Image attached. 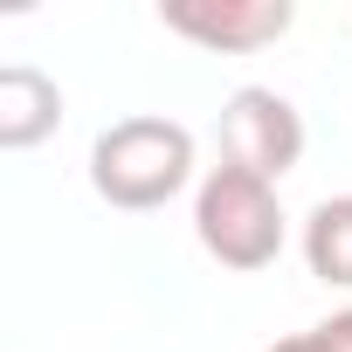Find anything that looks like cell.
<instances>
[{
    "instance_id": "1",
    "label": "cell",
    "mask_w": 352,
    "mask_h": 352,
    "mask_svg": "<svg viewBox=\"0 0 352 352\" xmlns=\"http://www.w3.org/2000/svg\"><path fill=\"white\" fill-rule=\"evenodd\" d=\"M187 180H194V131L180 118L138 111V118L104 124L90 145V187L118 214H152L173 194H187Z\"/></svg>"
},
{
    "instance_id": "3",
    "label": "cell",
    "mask_w": 352,
    "mask_h": 352,
    "mask_svg": "<svg viewBox=\"0 0 352 352\" xmlns=\"http://www.w3.org/2000/svg\"><path fill=\"white\" fill-rule=\"evenodd\" d=\"M221 159L276 187L283 173L304 159V118H297V104L283 90H270V83L228 90V104H221Z\"/></svg>"
},
{
    "instance_id": "6",
    "label": "cell",
    "mask_w": 352,
    "mask_h": 352,
    "mask_svg": "<svg viewBox=\"0 0 352 352\" xmlns=\"http://www.w3.org/2000/svg\"><path fill=\"white\" fill-rule=\"evenodd\" d=\"M304 270L331 290H352V194H331L304 214Z\"/></svg>"
},
{
    "instance_id": "7",
    "label": "cell",
    "mask_w": 352,
    "mask_h": 352,
    "mask_svg": "<svg viewBox=\"0 0 352 352\" xmlns=\"http://www.w3.org/2000/svg\"><path fill=\"white\" fill-rule=\"evenodd\" d=\"M318 338H324V352H352V304H345V311H331V318L318 324Z\"/></svg>"
},
{
    "instance_id": "5",
    "label": "cell",
    "mask_w": 352,
    "mask_h": 352,
    "mask_svg": "<svg viewBox=\"0 0 352 352\" xmlns=\"http://www.w3.org/2000/svg\"><path fill=\"white\" fill-rule=\"evenodd\" d=\"M56 124H63L56 76H42L35 63H8L0 69V152H35L42 138H56Z\"/></svg>"
},
{
    "instance_id": "4",
    "label": "cell",
    "mask_w": 352,
    "mask_h": 352,
    "mask_svg": "<svg viewBox=\"0 0 352 352\" xmlns=\"http://www.w3.org/2000/svg\"><path fill=\"white\" fill-rule=\"evenodd\" d=\"M166 35H180L208 56H256L290 35L297 8L290 0H159Z\"/></svg>"
},
{
    "instance_id": "2",
    "label": "cell",
    "mask_w": 352,
    "mask_h": 352,
    "mask_svg": "<svg viewBox=\"0 0 352 352\" xmlns=\"http://www.w3.org/2000/svg\"><path fill=\"white\" fill-rule=\"evenodd\" d=\"M194 235L221 270L256 276V270H270L283 256V201H276L270 180H256V173L221 159L194 187Z\"/></svg>"
},
{
    "instance_id": "8",
    "label": "cell",
    "mask_w": 352,
    "mask_h": 352,
    "mask_svg": "<svg viewBox=\"0 0 352 352\" xmlns=\"http://www.w3.org/2000/svg\"><path fill=\"white\" fill-rule=\"evenodd\" d=\"M270 352H324V338H318V324H311V331H297V338H276Z\"/></svg>"
}]
</instances>
